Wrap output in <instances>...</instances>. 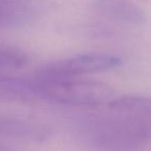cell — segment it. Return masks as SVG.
Returning a JSON list of instances; mask_svg holds the SVG:
<instances>
[{
    "mask_svg": "<svg viewBox=\"0 0 151 151\" xmlns=\"http://www.w3.org/2000/svg\"><path fill=\"white\" fill-rule=\"evenodd\" d=\"M28 57L23 51L15 47L0 45V68L18 69L25 66Z\"/></svg>",
    "mask_w": 151,
    "mask_h": 151,
    "instance_id": "obj_8",
    "label": "cell"
},
{
    "mask_svg": "<svg viewBox=\"0 0 151 151\" xmlns=\"http://www.w3.org/2000/svg\"><path fill=\"white\" fill-rule=\"evenodd\" d=\"M80 127L88 142L105 151H134L151 139L150 129L108 107L86 117Z\"/></svg>",
    "mask_w": 151,
    "mask_h": 151,
    "instance_id": "obj_1",
    "label": "cell"
},
{
    "mask_svg": "<svg viewBox=\"0 0 151 151\" xmlns=\"http://www.w3.org/2000/svg\"><path fill=\"white\" fill-rule=\"evenodd\" d=\"M40 99L32 79L0 73V101H33Z\"/></svg>",
    "mask_w": 151,
    "mask_h": 151,
    "instance_id": "obj_6",
    "label": "cell"
},
{
    "mask_svg": "<svg viewBox=\"0 0 151 151\" xmlns=\"http://www.w3.org/2000/svg\"><path fill=\"white\" fill-rule=\"evenodd\" d=\"M109 109L134 119L151 130V97L142 95H125L107 103Z\"/></svg>",
    "mask_w": 151,
    "mask_h": 151,
    "instance_id": "obj_5",
    "label": "cell"
},
{
    "mask_svg": "<svg viewBox=\"0 0 151 151\" xmlns=\"http://www.w3.org/2000/svg\"><path fill=\"white\" fill-rule=\"evenodd\" d=\"M0 134L42 141L49 136V130L36 122L0 116Z\"/></svg>",
    "mask_w": 151,
    "mask_h": 151,
    "instance_id": "obj_7",
    "label": "cell"
},
{
    "mask_svg": "<svg viewBox=\"0 0 151 151\" xmlns=\"http://www.w3.org/2000/svg\"><path fill=\"white\" fill-rule=\"evenodd\" d=\"M93 9L111 22L140 25L146 20L143 9L129 0H93Z\"/></svg>",
    "mask_w": 151,
    "mask_h": 151,
    "instance_id": "obj_4",
    "label": "cell"
},
{
    "mask_svg": "<svg viewBox=\"0 0 151 151\" xmlns=\"http://www.w3.org/2000/svg\"><path fill=\"white\" fill-rule=\"evenodd\" d=\"M40 99L67 106L96 107L112 99L113 90L103 82L58 75L40 67L32 77Z\"/></svg>",
    "mask_w": 151,
    "mask_h": 151,
    "instance_id": "obj_2",
    "label": "cell"
},
{
    "mask_svg": "<svg viewBox=\"0 0 151 151\" xmlns=\"http://www.w3.org/2000/svg\"><path fill=\"white\" fill-rule=\"evenodd\" d=\"M121 59L103 53H84L44 65V68L58 75L81 77L87 73L107 71L119 66Z\"/></svg>",
    "mask_w": 151,
    "mask_h": 151,
    "instance_id": "obj_3",
    "label": "cell"
}]
</instances>
